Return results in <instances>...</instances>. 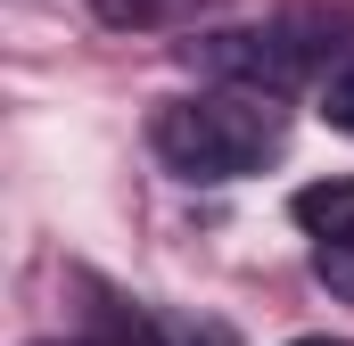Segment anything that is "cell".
I'll return each instance as SVG.
<instances>
[{
	"mask_svg": "<svg viewBox=\"0 0 354 346\" xmlns=\"http://www.w3.org/2000/svg\"><path fill=\"white\" fill-rule=\"evenodd\" d=\"M313 272H322L330 297H346V305H354V239H313Z\"/></svg>",
	"mask_w": 354,
	"mask_h": 346,
	"instance_id": "5",
	"label": "cell"
},
{
	"mask_svg": "<svg viewBox=\"0 0 354 346\" xmlns=\"http://www.w3.org/2000/svg\"><path fill=\"white\" fill-rule=\"evenodd\" d=\"M149 140L181 181H248L288 149V99L256 83H206L198 99L157 107Z\"/></svg>",
	"mask_w": 354,
	"mask_h": 346,
	"instance_id": "1",
	"label": "cell"
},
{
	"mask_svg": "<svg viewBox=\"0 0 354 346\" xmlns=\"http://www.w3.org/2000/svg\"><path fill=\"white\" fill-rule=\"evenodd\" d=\"M181 58L206 75V83H256V91H288L313 75L322 42H305V25H231V33H198L181 42Z\"/></svg>",
	"mask_w": 354,
	"mask_h": 346,
	"instance_id": "2",
	"label": "cell"
},
{
	"mask_svg": "<svg viewBox=\"0 0 354 346\" xmlns=\"http://www.w3.org/2000/svg\"><path fill=\"white\" fill-rule=\"evenodd\" d=\"M41 346H99V338H41Z\"/></svg>",
	"mask_w": 354,
	"mask_h": 346,
	"instance_id": "7",
	"label": "cell"
},
{
	"mask_svg": "<svg viewBox=\"0 0 354 346\" xmlns=\"http://www.w3.org/2000/svg\"><path fill=\"white\" fill-rule=\"evenodd\" d=\"M297 346H330V338H297Z\"/></svg>",
	"mask_w": 354,
	"mask_h": 346,
	"instance_id": "8",
	"label": "cell"
},
{
	"mask_svg": "<svg viewBox=\"0 0 354 346\" xmlns=\"http://www.w3.org/2000/svg\"><path fill=\"white\" fill-rule=\"evenodd\" d=\"M288 215L313 231V239H354V181H305L288 198Z\"/></svg>",
	"mask_w": 354,
	"mask_h": 346,
	"instance_id": "3",
	"label": "cell"
},
{
	"mask_svg": "<svg viewBox=\"0 0 354 346\" xmlns=\"http://www.w3.org/2000/svg\"><path fill=\"white\" fill-rule=\"evenodd\" d=\"M322 116H330V124H338V132L354 140V50L338 58V66H330V83H322Z\"/></svg>",
	"mask_w": 354,
	"mask_h": 346,
	"instance_id": "6",
	"label": "cell"
},
{
	"mask_svg": "<svg viewBox=\"0 0 354 346\" xmlns=\"http://www.w3.org/2000/svg\"><path fill=\"white\" fill-rule=\"evenodd\" d=\"M99 8V25H115V33H174L189 25L206 0H91Z\"/></svg>",
	"mask_w": 354,
	"mask_h": 346,
	"instance_id": "4",
	"label": "cell"
}]
</instances>
